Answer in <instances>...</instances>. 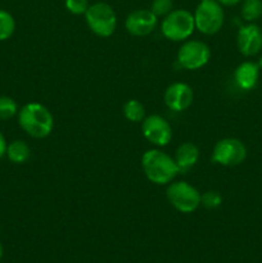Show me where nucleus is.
Masks as SVG:
<instances>
[{"label":"nucleus","mask_w":262,"mask_h":263,"mask_svg":"<svg viewBox=\"0 0 262 263\" xmlns=\"http://www.w3.org/2000/svg\"><path fill=\"white\" fill-rule=\"evenodd\" d=\"M18 123L27 135L35 139H44L53 131V115L45 105L31 102L18 110Z\"/></svg>","instance_id":"1"},{"label":"nucleus","mask_w":262,"mask_h":263,"mask_svg":"<svg viewBox=\"0 0 262 263\" xmlns=\"http://www.w3.org/2000/svg\"><path fill=\"white\" fill-rule=\"evenodd\" d=\"M141 168L146 179L156 185L170 184L180 172L175 159L159 149H151L143 154Z\"/></svg>","instance_id":"2"},{"label":"nucleus","mask_w":262,"mask_h":263,"mask_svg":"<svg viewBox=\"0 0 262 263\" xmlns=\"http://www.w3.org/2000/svg\"><path fill=\"white\" fill-rule=\"evenodd\" d=\"M85 20L90 31L100 37H109L117 27V15L107 3H95L87 8Z\"/></svg>","instance_id":"3"},{"label":"nucleus","mask_w":262,"mask_h":263,"mask_svg":"<svg viewBox=\"0 0 262 263\" xmlns=\"http://www.w3.org/2000/svg\"><path fill=\"white\" fill-rule=\"evenodd\" d=\"M195 30L194 14L185 9L170 12L163 18L161 31L166 39L171 41H184L193 35Z\"/></svg>","instance_id":"4"},{"label":"nucleus","mask_w":262,"mask_h":263,"mask_svg":"<svg viewBox=\"0 0 262 263\" xmlns=\"http://www.w3.org/2000/svg\"><path fill=\"white\" fill-rule=\"evenodd\" d=\"M195 28L204 35H215L222 28L225 14L217 0H200L194 13Z\"/></svg>","instance_id":"5"},{"label":"nucleus","mask_w":262,"mask_h":263,"mask_svg":"<svg viewBox=\"0 0 262 263\" xmlns=\"http://www.w3.org/2000/svg\"><path fill=\"white\" fill-rule=\"evenodd\" d=\"M167 199L181 213H192L200 205V193L186 181H176L167 187Z\"/></svg>","instance_id":"6"},{"label":"nucleus","mask_w":262,"mask_h":263,"mask_svg":"<svg viewBox=\"0 0 262 263\" xmlns=\"http://www.w3.org/2000/svg\"><path fill=\"white\" fill-rule=\"evenodd\" d=\"M247 157V148L239 139L225 138L217 141L212 152V161L226 167L239 166Z\"/></svg>","instance_id":"7"},{"label":"nucleus","mask_w":262,"mask_h":263,"mask_svg":"<svg viewBox=\"0 0 262 263\" xmlns=\"http://www.w3.org/2000/svg\"><path fill=\"white\" fill-rule=\"evenodd\" d=\"M211 49L205 43L199 40L185 41L177 51V62L180 66L189 71H195L208 63Z\"/></svg>","instance_id":"8"},{"label":"nucleus","mask_w":262,"mask_h":263,"mask_svg":"<svg viewBox=\"0 0 262 263\" xmlns=\"http://www.w3.org/2000/svg\"><path fill=\"white\" fill-rule=\"evenodd\" d=\"M141 131L144 138L157 146L169 145L172 139L171 125L159 115H152L144 118L141 122Z\"/></svg>","instance_id":"9"},{"label":"nucleus","mask_w":262,"mask_h":263,"mask_svg":"<svg viewBox=\"0 0 262 263\" xmlns=\"http://www.w3.org/2000/svg\"><path fill=\"white\" fill-rule=\"evenodd\" d=\"M158 17L151 9L134 10L127 15L125 21V27L130 35L141 37L152 33L156 28Z\"/></svg>","instance_id":"10"},{"label":"nucleus","mask_w":262,"mask_h":263,"mask_svg":"<svg viewBox=\"0 0 262 263\" xmlns=\"http://www.w3.org/2000/svg\"><path fill=\"white\" fill-rule=\"evenodd\" d=\"M164 104L174 112H182L192 105L194 99L193 89L184 82H175L170 85L163 95Z\"/></svg>","instance_id":"11"},{"label":"nucleus","mask_w":262,"mask_h":263,"mask_svg":"<svg viewBox=\"0 0 262 263\" xmlns=\"http://www.w3.org/2000/svg\"><path fill=\"white\" fill-rule=\"evenodd\" d=\"M236 45L244 57H254L262 49V31L257 25L249 23L239 30Z\"/></svg>","instance_id":"12"},{"label":"nucleus","mask_w":262,"mask_h":263,"mask_svg":"<svg viewBox=\"0 0 262 263\" xmlns=\"http://www.w3.org/2000/svg\"><path fill=\"white\" fill-rule=\"evenodd\" d=\"M259 67L254 62H243L236 67L234 72V79L236 85L243 90H251L256 86L258 81Z\"/></svg>","instance_id":"13"},{"label":"nucleus","mask_w":262,"mask_h":263,"mask_svg":"<svg viewBox=\"0 0 262 263\" xmlns=\"http://www.w3.org/2000/svg\"><path fill=\"white\" fill-rule=\"evenodd\" d=\"M175 162H176L177 167H179L180 172L188 171L192 168L199 159V149L195 144L193 143H182L179 148L176 149L175 153Z\"/></svg>","instance_id":"14"},{"label":"nucleus","mask_w":262,"mask_h":263,"mask_svg":"<svg viewBox=\"0 0 262 263\" xmlns=\"http://www.w3.org/2000/svg\"><path fill=\"white\" fill-rule=\"evenodd\" d=\"M7 157L12 163L22 164L28 161L31 156L30 146L23 140H14L7 146Z\"/></svg>","instance_id":"15"},{"label":"nucleus","mask_w":262,"mask_h":263,"mask_svg":"<svg viewBox=\"0 0 262 263\" xmlns=\"http://www.w3.org/2000/svg\"><path fill=\"white\" fill-rule=\"evenodd\" d=\"M123 116L127 121L134 123L143 122L145 118V108H144L143 103L139 102L138 99H130L123 104Z\"/></svg>","instance_id":"16"},{"label":"nucleus","mask_w":262,"mask_h":263,"mask_svg":"<svg viewBox=\"0 0 262 263\" xmlns=\"http://www.w3.org/2000/svg\"><path fill=\"white\" fill-rule=\"evenodd\" d=\"M262 15V0H244L241 5V17L247 22H253Z\"/></svg>","instance_id":"17"},{"label":"nucleus","mask_w":262,"mask_h":263,"mask_svg":"<svg viewBox=\"0 0 262 263\" xmlns=\"http://www.w3.org/2000/svg\"><path fill=\"white\" fill-rule=\"evenodd\" d=\"M15 31V21L9 12L0 9V41L12 37Z\"/></svg>","instance_id":"18"},{"label":"nucleus","mask_w":262,"mask_h":263,"mask_svg":"<svg viewBox=\"0 0 262 263\" xmlns=\"http://www.w3.org/2000/svg\"><path fill=\"white\" fill-rule=\"evenodd\" d=\"M18 113V105L13 98L0 95V121H8Z\"/></svg>","instance_id":"19"},{"label":"nucleus","mask_w":262,"mask_h":263,"mask_svg":"<svg viewBox=\"0 0 262 263\" xmlns=\"http://www.w3.org/2000/svg\"><path fill=\"white\" fill-rule=\"evenodd\" d=\"M222 203V195L217 190H208L200 194V204L207 210H215Z\"/></svg>","instance_id":"20"},{"label":"nucleus","mask_w":262,"mask_h":263,"mask_svg":"<svg viewBox=\"0 0 262 263\" xmlns=\"http://www.w3.org/2000/svg\"><path fill=\"white\" fill-rule=\"evenodd\" d=\"M172 0H153L151 10L157 17H166L170 12H172Z\"/></svg>","instance_id":"21"},{"label":"nucleus","mask_w":262,"mask_h":263,"mask_svg":"<svg viewBox=\"0 0 262 263\" xmlns=\"http://www.w3.org/2000/svg\"><path fill=\"white\" fill-rule=\"evenodd\" d=\"M89 2L87 0H66V8L72 14H85L89 8Z\"/></svg>","instance_id":"22"},{"label":"nucleus","mask_w":262,"mask_h":263,"mask_svg":"<svg viewBox=\"0 0 262 263\" xmlns=\"http://www.w3.org/2000/svg\"><path fill=\"white\" fill-rule=\"evenodd\" d=\"M7 146H8V144H7V141H5L4 135L0 133V158H2L5 153H7Z\"/></svg>","instance_id":"23"},{"label":"nucleus","mask_w":262,"mask_h":263,"mask_svg":"<svg viewBox=\"0 0 262 263\" xmlns=\"http://www.w3.org/2000/svg\"><path fill=\"white\" fill-rule=\"evenodd\" d=\"M221 5H226V7H231V5H236L240 3L241 0H217Z\"/></svg>","instance_id":"24"},{"label":"nucleus","mask_w":262,"mask_h":263,"mask_svg":"<svg viewBox=\"0 0 262 263\" xmlns=\"http://www.w3.org/2000/svg\"><path fill=\"white\" fill-rule=\"evenodd\" d=\"M3 257V246H2V243H0V258H2Z\"/></svg>","instance_id":"25"},{"label":"nucleus","mask_w":262,"mask_h":263,"mask_svg":"<svg viewBox=\"0 0 262 263\" xmlns=\"http://www.w3.org/2000/svg\"><path fill=\"white\" fill-rule=\"evenodd\" d=\"M257 64H258L259 68H262V57H261V58H259V62H258V63H257Z\"/></svg>","instance_id":"26"}]
</instances>
